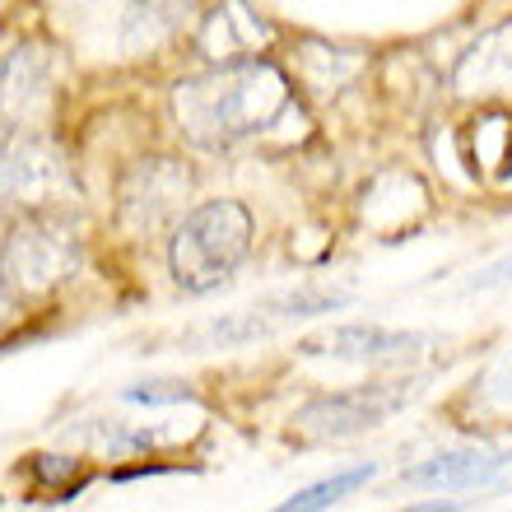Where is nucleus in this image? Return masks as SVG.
<instances>
[{"label":"nucleus","mask_w":512,"mask_h":512,"mask_svg":"<svg viewBox=\"0 0 512 512\" xmlns=\"http://www.w3.org/2000/svg\"><path fill=\"white\" fill-rule=\"evenodd\" d=\"M294 108L289 75L270 61H229L205 75L173 84L177 131L196 149H233L243 140L266 135Z\"/></svg>","instance_id":"f257e3e1"},{"label":"nucleus","mask_w":512,"mask_h":512,"mask_svg":"<svg viewBox=\"0 0 512 512\" xmlns=\"http://www.w3.org/2000/svg\"><path fill=\"white\" fill-rule=\"evenodd\" d=\"M256 219L243 201L219 196V201H201L196 210L182 215L168 243V266H173L177 289L187 294H210L229 280L233 270L252 252Z\"/></svg>","instance_id":"f03ea898"},{"label":"nucleus","mask_w":512,"mask_h":512,"mask_svg":"<svg viewBox=\"0 0 512 512\" xmlns=\"http://www.w3.org/2000/svg\"><path fill=\"white\" fill-rule=\"evenodd\" d=\"M84 261L80 233L61 215H28L0 238V280L14 303L56 294Z\"/></svg>","instance_id":"7ed1b4c3"},{"label":"nucleus","mask_w":512,"mask_h":512,"mask_svg":"<svg viewBox=\"0 0 512 512\" xmlns=\"http://www.w3.org/2000/svg\"><path fill=\"white\" fill-rule=\"evenodd\" d=\"M410 401H415V382H364V387L308 401L294 415V429H303L317 443H340V438H359V433L387 424Z\"/></svg>","instance_id":"20e7f679"},{"label":"nucleus","mask_w":512,"mask_h":512,"mask_svg":"<svg viewBox=\"0 0 512 512\" xmlns=\"http://www.w3.org/2000/svg\"><path fill=\"white\" fill-rule=\"evenodd\" d=\"M191 196V168L182 159L154 154L126 168L117 187V215L131 233H159L182 215V201Z\"/></svg>","instance_id":"39448f33"},{"label":"nucleus","mask_w":512,"mask_h":512,"mask_svg":"<svg viewBox=\"0 0 512 512\" xmlns=\"http://www.w3.org/2000/svg\"><path fill=\"white\" fill-rule=\"evenodd\" d=\"M70 187V173L42 135L0 131V215L5 210H33L56 201Z\"/></svg>","instance_id":"423d86ee"},{"label":"nucleus","mask_w":512,"mask_h":512,"mask_svg":"<svg viewBox=\"0 0 512 512\" xmlns=\"http://www.w3.org/2000/svg\"><path fill=\"white\" fill-rule=\"evenodd\" d=\"M350 303L345 289H312V284H298L289 294H275V298H261L252 308L233 312L224 322H210L196 336V345H252V340H266L275 336L280 326H294V322H308V317H322V312H336Z\"/></svg>","instance_id":"0eeeda50"},{"label":"nucleus","mask_w":512,"mask_h":512,"mask_svg":"<svg viewBox=\"0 0 512 512\" xmlns=\"http://www.w3.org/2000/svg\"><path fill=\"white\" fill-rule=\"evenodd\" d=\"M52 98V56L42 47H14L0 56V131H33Z\"/></svg>","instance_id":"6e6552de"},{"label":"nucleus","mask_w":512,"mask_h":512,"mask_svg":"<svg viewBox=\"0 0 512 512\" xmlns=\"http://www.w3.org/2000/svg\"><path fill=\"white\" fill-rule=\"evenodd\" d=\"M196 42H201V56H210L215 66L252 61L256 52H266L270 42H275V24H270L266 14H256L247 0H224L219 10L201 14Z\"/></svg>","instance_id":"1a4fd4ad"},{"label":"nucleus","mask_w":512,"mask_h":512,"mask_svg":"<svg viewBox=\"0 0 512 512\" xmlns=\"http://www.w3.org/2000/svg\"><path fill=\"white\" fill-rule=\"evenodd\" d=\"M508 466H512L508 447H447L438 457L401 471V480L415 489H485Z\"/></svg>","instance_id":"9d476101"},{"label":"nucleus","mask_w":512,"mask_h":512,"mask_svg":"<svg viewBox=\"0 0 512 512\" xmlns=\"http://www.w3.org/2000/svg\"><path fill=\"white\" fill-rule=\"evenodd\" d=\"M429 345V336L419 331H387V326H368V322H350L336 331L303 340V354H326V359H350V364H387V359H405Z\"/></svg>","instance_id":"9b49d317"},{"label":"nucleus","mask_w":512,"mask_h":512,"mask_svg":"<svg viewBox=\"0 0 512 512\" xmlns=\"http://www.w3.org/2000/svg\"><path fill=\"white\" fill-rule=\"evenodd\" d=\"M452 89L461 98H512V19L489 28L461 52L452 70Z\"/></svg>","instance_id":"f8f14e48"},{"label":"nucleus","mask_w":512,"mask_h":512,"mask_svg":"<svg viewBox=\"0 0 512 512\" xmlns=\"http://www.w3.org/2000/svg\"><path fill=\"white\" fill-rule=\"evenodd\" d=\"M201 24V0H131L122 14L126 52H159Z\"/></svg>","instance_id":"ddd939ff"},{"label":"nucleus","mask_w":512,"mask_h":512,"mask_svg":"<svg viewBox=\"0 0 512 512\" xmlns=\"http://www.w3.org/2000/svg\"><path fill=\"white\" fill-rule=\"evenodd\" d=\"M368 66L364 52L354 47H326V42H303L298 52V80L308 84L312 94H336L350 80H359V70Z\"/></svg>","instance_id":"4468645a"},{"label":"nucleus","mask_w":512,"mask_h":512,"mask_svg":"<svg viewBox=\"0 0 512 512\" xmlns=\"http://www.w3.org/2000/svg\"><path fill=\"white\" fill-rule=\"evenodd\" d=\"M373 475H378V466H373V461H359V466H350V471H336V475H326V480H317V485H308V489H298V494H289L280 508H284V512L331 508V503H340L345 494H354L359 485H368Z\"/></svg>","instance_id":"2eb2a0df"},{"label":"nucleus","mask_w":512,"mask_h":512,"mask_svg":"<svg viewBox=\"0 0 512 512\" xmlns=\"http://www.w3.org/2000/svg\"><path fill=\"white\" fill-rule=\"evenodd\" d=\"M89 438H94L108 457H126V452H145V447L159 443V433L154 429H122V424H108V429H98V424H89Z\"/></svg>","instance_id":"dca6fc26"},{"label":"nucleus","mask_w":512,"mask_h":512,"mask_svg":"<svg viewBox=\"0 0 512 512\" xmlns=\"http://www.w3.org/2000/svg\"><path fill=\"white\" fill-rule=\"evenodd\" d=\"M122 401L131 405H177V401H196V391L187 382H135L122 391Z\"/></svg>","instance_id":"f3484780"},{"label":"nucleus","mask_w":512,"mask_h":512,"mask_svg":"<svg viewBox=\"0 0 512 512\" xmlns=\"http://www.w3.org/2000/svg\"><path fill=\"white\" fill-rule=\"evenodd\" d=\"M80 471V461L75 457H47V452H38V457H28V475H33V485H56V480H66V475Z\"/></svg>","instance_id":"a211bd4d"},{"label":"nucleus","mask_w":512,"mask_h":512,"mask_svg":"<svg viewBox=\"0 0 512 512\" xmlns=\"http://www.w3.org/2000/svg\"><path fill=\"white\" fill-rule=\"evenodd\" d=\"M499 284H512V252H503L499 261H489L485 270L471 275V289H499Z\"/></svg>","instance_id":"6ab92c4d"},{"label":"nucleus","mask_w":512,"mask_h":512,"mask_svg":"<svg viewBox=\"0 0 512 512\" xmlns=\"http://www.w3.org/2000/svg\"><path fill=\"white\" fill-rule=\"evenodd\" d=\"M489 396L512 405V350L503 354L499 364H494V373H489Z\"/></svg>","instance_id":"aec40b11"}]
</instances>
